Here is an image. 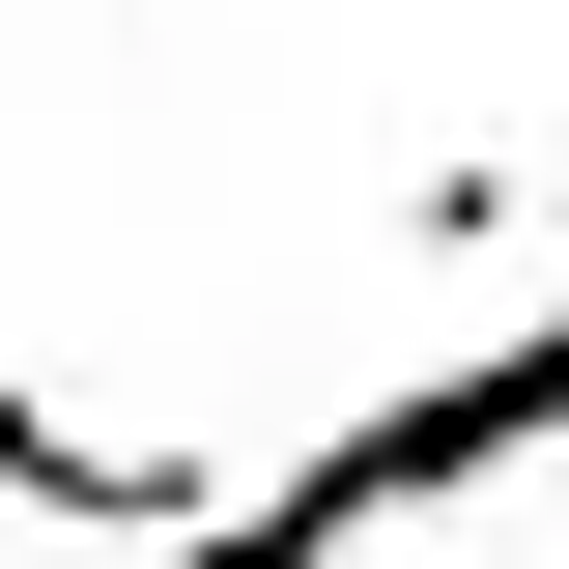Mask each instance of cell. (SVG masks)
<instances>
[{"label":"cell","instance_id":"1","mask_svg":"<svg viewBox=\"0 0 569 569\" xmlns=\"http://www.w3.org/2000/svg\"><path fill=\"white\" fill-rule=\"evenodd\" d=\"M512 456H569V313H512V342H456V370H370L284 485H200L171 569H342V541H399V512H485Z\"/></svg>","mask_w":569,"mask_h":569}]
</instances>
